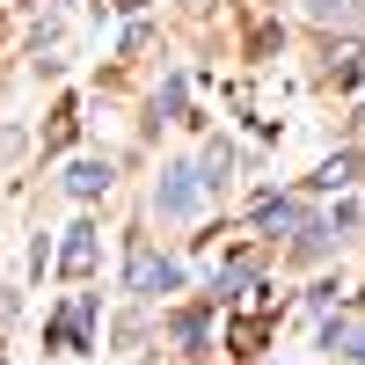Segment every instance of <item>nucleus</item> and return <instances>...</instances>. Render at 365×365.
Instances as JSON below:
<instances>
[{"label": "nucleus", "instance_id": "8", "mask_svg": "<svg viewBox=\"0 0 365 365\" xmlns=\"http://www.w3.org/2000/svg\"><path fill=\"white\" fill-rule=\"evenodd\" d=\"M329 73H336V88H358V81H365V44H336Z\"/></svg>", "mask_w": 365, "mask_h": 365}, {"label": "nucleus", "instance_id": "3", "mask_svg": "<svg viewBox=\"0 0 365 365\" xmlns=\"http://www.w3.org/2000/svg\"><path fill=\"white\" fill-rule=\"evenodd\" d=\"M58 270H66V278H88V270H96V227H66V249H58Z\"/></svg>", "mask_w": 365, "mask_h": 365}, {"label": "nucleus", "instance_id": "9", "mask_svg": "<svg viewBox=\"0 0 365 365\" xmlns=\"http://www.w3.org/2000/svg\"><path fill=\"white\" fill-rule=\"evenodd\" d=\"M175 336H182V351H190V358H205L212 329H205V314H182V322H175Z\"/></svg>", "mask_w": 365, "mask_h": 365}, {"label": "nucleus", "instance_id": "10", "mask_svg": "<svg viewBox=\"0 0 365 365\" xmlns=\"http://www.w3.org/2000/svg\"><path fill=\"white\" fill-rule=\"evenodd\" d=\"M351 336H358V329L336 314V322H322V351H351Z\"/></svg>", "mask_w": 365, "mask_h": 365}, {"label": "nucleus", "instance_id": "6", "mask_svg": "<svg viewBox=\"0 0 365 365\" xmlns=\"http://www.w3.org/2000/svg\"><path fill=\"white\" fill-rule=\"evenodd\" d=\"M227 175H234V146H227V139H212V146H205V161H197V182H205V190H227Z\"/></svg>", "mask_w": 365, "mask_h": 365}, {"label": "nucleus", "instance_id": "12", "mask_svg": "<svg viewBox=\"0 0 365 365\" xmlns=\"http://www.w3.org/2000/svg\"><path fill=\"white\" fill-rule=\"evenodd\" d=\"M182 110V81H161V96H154V117H175Z\"/></svg>", "mask_w": 365, "mask_h": 365}, {"label": "nucleus", "instance_id": "1", "mask_svg": "<svg viewBox=\"0 0 365 365\" xmlns=\"http://www.w3.org/2000/svg\"><path fill=\"white\" fill-rule=\"evenodd\" d=\"M125 285H132V299H161V292L182 285V270H175L168 256H154L146 241H132V270H125Z\"/></svg>", "mask_w": 365, "mask_h": 365}, {"label": "nucleus", "instance_id": "2", "mask_svg": "<svg viewBox=\"0 0 365 365\" xmlns=\"http://www.w3.org/2000/svg\"><path fill=\"white\" fill-rule=\"evenodd\" d=\"M197 197H205V182H197V168H190V161L161 168V182H154V212H168V220H190Z\"/></svg>", "mask_w": 365, "mask_h": 365}, {"label": "nucleus", "instance_id": "7", "mask_svg": "<svg viewBox=\"0 0 365 365\" xmlns=\"http://www.w3.org/2000/svg\"><path fill=\"white\" fill-rule=\"evenodd\" d=\"M299 220H307V212H299L292 197H263V205H256V227H263V234H285V227H299Z\"/></svg>", "mask_w": 365, "mask_h": 365}, {"label": "nucleus", "instance_id": "13", "mask_svg": "<svg viewBox=\"0 0 365 365\" xmlns=\"http://www.w3.org/2000/svg\"><path fill=\"white\" fill-rule=\"evenodd\" d=\"M344 358H351V365H365V336H351V351H344Z\"/></svg>", "mask_w": 365, "mask_h": 365}, {"label": "nucleus", "instance_id": "11", "mask_svg": "<svg viewBox=\"0 0 365 365\" xmlns=\"http://www.w3.org/2000/svg\"><path fill=\"white\" fill-rule=\"evenodd\" d=\"M314 182H322V190H344V182H351V154H336V161H329Z\"/></svg>", "mask_w": 365, "mask_h": 365}, {"label": "nucleus", "instance_id": "4", "mask_svg": "<svg viewBox=\"0 0 365 365\" xmlns=\"http://www.w3.org/2000/svg\"><path fill=\"white\" fill-rule=\"evenodd\" d=\"M110 182H117V168H110V161H73V168H66V190H73L81 205H88V197H103Z\"/></svg>", "mask_w": 365, "mask_h": 365}, {"label": "nucleus", "instance_id": "15", "mask_svg": "<svg viewBox=\"0 0 365 365\" xmlns=\"http://www.w3.org/2000/svg\"><path fill=\"white\" fill-rule=\"evenodd\" d=\"M197 8H205V0H197Z\"/></svg>", "mask_w": 365, "mask_h": 365}, {"label": "nucleus", "instance_id": "14", "mask_svg": "<svg viewBox=\"0 0 365 365\" xmlns=\"http://www.w3.org/2000/svg\"><path fill=\"white\" fill-rule=\"evenodd\" d=\"M117 8H146V0H117Z\"/></svg>", "mask_w": 365, "mask_h": 365}, {"label": "nucleus", "instance_id": "5", "mask_svg": "<svg viewBox=\"0 0 365 365\" xmlns=\"http://www.w3.org/2000/svg\"><path fill=\"white\" fill-rule=\"evenodd\" d=\"M307 22H322V29H351V22H365V0H307Z\"/></svg>", "mask_w": 365, "mask_h": 365}]
</instances>
